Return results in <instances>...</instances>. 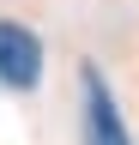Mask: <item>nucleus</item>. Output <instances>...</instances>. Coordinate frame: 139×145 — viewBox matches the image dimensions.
Listing matches in <instances>:
<instances>
[{
	"instance_id": "obj_1",
	"label": "nucleus",
	"mask_w": 139,
	"mask_h": 145,
	"mask_svg": "<svg viewBox=\"0 0 139 145\" xmlns=\"http://www.w3.org/2000/svg\"><path fill=\"white\" fill-rule=\"evenodd\" d=\"M79 91H85V145H133L97 67H79Z\"/></svg>"
},
{
	"instance_id": "obj_2",
	"label": "nucleus",
	"mask_w": 139,
	"mask_h": 145,
	"mask_svg": "<svg viewBox=\"0 0 139 145\" xmlns=\"http://www.w3.org/2000/svg\"><path fill=\"white\" fill-rule=\"evenodd\" d=\"M37 79H42V42H37L24 24L0 18V85H12V91H37Z\"/></svg>"
}]
</instances>
